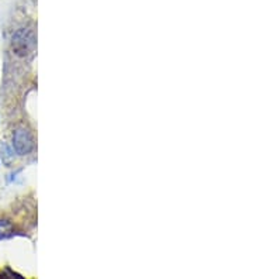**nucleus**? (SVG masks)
Returning a JSON list of instances; mask_svg holds the SVG:
<instances>
[{"label":"nucleus","instance_id":"obj_3","mask_svg":"<svg viewBox=\"0 0 253 279\" xmlns=\"http://www.w3.org/2000/svg\"><path fill=\"white\" fill-rule=\"evenodd\" d=\"M13 234V226L9 220H0V240L7 239Z\"/></svg>","mask_w":253,"mask_h":279},{"label":"nucleus","instance_id":"obj_2","mask_svg":"<svg viewBox=\"0 0 253 279\" xmlns=\"http://www.w3.org/2000/svg\"><path fill=\"white\" fill-rule=\"evenodd\" d=\"M13 148L18 155H27L34 148V140L26 127L17 129L13 134Z\"/></svg>","mask_w":253,"mask_h":279},{"label":"nucleus","instance_id":"obj_1","mask_svg":"<svg viewBox=\"0 0 253 279\" xmlns=\"http://www.w3.org/2000/svg\"><path fill=\"white\" fill-rule=\"evenodd\" d=\"M12 45H13L14 53L17 55L26 56L28 54L33 53L35 48V36L31 30L21 28L13 36Z\"/></svg>","mask_w":253,"mask_h":279}]
</instances>
